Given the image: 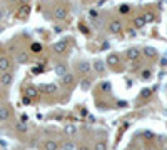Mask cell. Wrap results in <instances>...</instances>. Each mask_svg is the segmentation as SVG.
<instances>
[{
	"mask_svg": "<svg viewBox=\"0 0 167 150\" xmlns=\"http://www.w3.org/2000/svg\"><path fill=\"white\" fill-rule=\"evenodd\" d=\"M94 68H95L99 74H102V72L105 70V63L102 62V60H94Z\"/></svg>",
	"mask_w": 167,
	"mask_h": 150,
	"instance_id": "cell-13",
	"label": "cell"
},
{
	"mask_svg": "<svg viewBox=\"0 0 167 150\" xmlns=\"http://www.w3.org/2000/svg\"><path fill=\"white\" fill-rule=\"evenodd\" d=\"M23 2H27V0H23Z\"/></svg>",
	"mask_w": 167,
	"mask_h": 150,
	"instance_id": "cell-38",
	"label": "cell"
},
{
	"mask_svg": "<svg viewBox=\"0 0 167 150\" xmlns=\"http://www.w3.org/2000/svg\"><path fill=\"white\" fill-rule=\"evenodd\" d=\"M62 150H74V144L72 142H65L62 145Z\"/></svg>",
	"mask_w": 167,
	"mask_h": 150,
	"instance_id": "cell-26",
	"label": "cell"
},
{
	"mask_svg": "<svg viewBox=\"0 0 167 150\" xmlns=\"http://www.w3.org/2000/svg\"><path fill=\"white\" fill-rule=\"evenodd\" d=\"M40 88H42V92H45V94H55V92H57V85L55 83L40 85Z\"/></svg>",
	"mask_w": 167,
	"mask_h": 150,
	"instance_id": "cell-7",
	"label": "cell"
},
{
	"mask_svg": "<svg viewBox=\"0 0 167 150\" xmlns=\"http://www.w3.org/2000/svg\"><path fill=\"white\" fill-rule=\"evenodd\" d=\"M0 142H2V140H0Z\"/></svg>",
	"mask_w": 167,
	"mask_h": 150,
	"instance_id": "cell-39",
	"label": "cell"
},
{
	"mask_svg": "<svg viewBox=\"0 0 167 150\" xmlns=\"http://www.w3.org/2000/svg\"><path fill=\"white\" fill-rule=\"evenodd\" d=\"M60 80H62V85H65V87H67V85H72V82H74V75H72L70 72H67L65 75L60 77Z\"/></svg>",
	"mask_w": 167,
	"mask_h": 150,
	"instance_id": "cell-9",
	"label": "cell"
},
{
	"mask_svg": "<svg viewBox=\"0 0 167 150\" xmlns=\"http://www.w3.org/2000/svg\"><path fill=\"white\" fill-rule=\"evenodd\" d=\"M142 52H144V55L147 57V59H154V57L157 55V52H156V48H154V47H144V48H142Z\"/></svg>",
	"mask_w": 167,
	"mask_h": 150,
	"instance_id": "cell-11",
	"label": "cell"
},
{
	"mask_svg": "<svg viewBox=\"0 0 167 150\" xmlns=\"http://www.w3.org/2000/svg\"><path fill=\"white\" fill-rule=\"evenodd\" d=\"M65 133H69V135H74V133H75V127H74V125H67V128H65Z\"/></svg>",
	"mask_w": 167,
	"mask_h": 150,
	"instance_id": "cell-27",
	"label": "cell"
},
{
	"mask_svg": "<svg viewBox=\"0 0 167 150\" xmlns=\"http://www.w3.org/2000/svg\"><path fill=\"white\" fill-rule=\"evenodd\" d=\"M79 150H89V147H87V145H80Z\"/></svg>",
	"mask_w": 167,
	"mask_h": 150,
	"instance_id": "cell-35",
	"label": "cell"
},
{
	"mask_svg": "<svg viewBox=\"0 0 167 150\" xmlns=\"http://www.w3.org/2000/svg\"><path fill=\"white\" fill-rule=\"evenodd\" d=\"M55 74L59 75V77L65 75V74H67V67H65V65H62V63H59V65H55Z\"/></svg>",
	"mask_w": 167,
	"mask_h": 150,
	"instance_id": "cell-15",
	"label": "cell"
},
{
	"mask_svg": "<svg viewBox=\"0 0 167 150\" xmlns=\"http://www.w3.org/2000/svg\"><path fill=\"white\" fill-rule=\"evenodd\" d=\"M127 34H129V37H136V34H137V32H136V28H130V30L127 32Z\"/></svg>",
	"mask_w": 167,
	"mask_h": 150,
	"instance_id": "cell-32",
	"label": "cell"
},
{
	"mask_svg": "<svg viewBox=\"0 0 167 150\" xmlns=\"http://www.w3.org/2000/svg\"><path fill=\"white\" fill-rule=\"evenodd\" d=\"M80 88H82V90H89V88H90V82H89L87 79L82 80V82H80Z\"/></svg>",
	"mask_w": 167,
	"mask_h": 150,
	"instance_id": "cell-25",
	"label": "cell"
},
{
	"mask_svg": "<svg viewBox=\"0 0 167 150\" xmlns=\"http://www.w3.org/2000/svg\"><path fill=\"white\" fill-rule=\"evenodd\" d=\"M65 48H67V40H60V42H57L54 45V52L55 54H64Z\"/></svg>",
	"mask_w": 167,
	"mask_h": 150,
	"instance_id": "cell-5",
	"label": "cell"
},
{
	"mask_svg": "<svg viewBox=\"0 0 167 150\" xmlns=\"http://www.w3.org/2000/svg\"><path fill=\"white\" fill-rule=\"evenodd\" d=\"M54 15H55V18H57V20H64L65 17H67V10L62 9V7H57L55 12H54Z\"/></svg>",
	"mask_w": 167,
	"mask_h": 150,
	"instance_id": "cell-10",
	"label": "cell"
},
{
	"mask_svg": "<svg viewBox=\"0 0 167 150\" xmlns=\"http://www.w3.org/2000/svg\"><path fill=\"white\" fill-rule=\"evenodd\" d=\"M15 128H17L19 132H22V133H25L28 128H27V125H25V122H19L17 125H15Z\"/></svg>",
	"mask_w": 167,
	"mask_h": 150,
	"instance_id": "cell-22",
	"label": "cell"
},
{
	"mask_svg": "<svg viewBox=\"0 0 167 150\" xmlns=\"http://www.w3.org/2000/svg\"><path fill=\"white\" fill-rule=\"evenodd\" d=\"M94 150H107V145H105V142H95V148Z\"/></svg>",
	"mask_w": 167,
	"mask_h": 150,
	"instance_id": "cell-24",
	"label": "cell"
},
{
	"mask_svg": "<svg viewBox=\"0 0 167 150\" xmlns=\"http://www.w3.org/2000/svg\"><path fill=\"white\" fill-rule=\"evenodd\" d=\"M12 80H14V75L9 72H2V75H0V83L3 85V87H9V85L12 83Z\"/></svg>",
	"mask_w": 167,
	"mask_h": 150,
	"instance_id": "cell-1",
	"label": "cell"
},
{
	"mask_svg": "<svg viewBox=\"0 0 167 150\" xmlns=\"http://www.w3.org/2000/svg\"><path fill=\"white\" fill-rule=\"evenodd\" d=\"M152 95V88H142L140 92V99H149Z\"/></svg>",
	"mask_w": 167,
	"mask_h": 150,
	"instance_id": "cell-21",
	"label": "cell"
},
{
	"mask_svg": "<svg viewBox=\"0 0 167 150\" xmlns=\"http://www.w3.org/2000/svg\"><path fill=\"white\" fill-rule=\"evenodd\" d=\"M119 10H120V14H127V12H129V5H120Z\"/></svg>",
	"mask_w": 167,
	"mask_h": 150,
	"instance_id": "cell-31",
	"label": "cell"
},
{
	"mask_svg": "<svg viewBox=\"0 0 167 150\" xmlns=\"http://www.w3.org/2000/svg\"><path fill=\"white\" fill-rule=\"evenodd\" d=\"M150 77H152V72H150V70H144V72H142V79H144V80H149Z\"/></svg>",
	"mask_w": 167,
	"mask_h": 150,
	"instance_id": "cell-28",
	"label": "cell"
},
{
	"mask_svg": "<svg viewBox=\"0 0 167 150\" xmlns=\"http://www.w3.org/2000/svg\"><path fill=\"white\" fill-rule=\"evenodd\" d=\"M20 120H22V122H27V115H25V113H22V117H20Z\"/></svg>",
	"mask_w": 167,
	"mask_h": 150,
	"instance_id": "cell-34",
	"label": "cell"
},
{
	"mask_svg": "<svg viewBox=\"0 0 167 150\" xmlns=\"http://www.w3.org/2000/svg\"><path fill=\"white\" fill-rule=\"evenodd\" d=\"M45 150H59V144L55 140H47L45 142Z\"/></svg>",
	"mask_w": 167,
	"mask_h": 150,
	"instance_id": "cell-14",
	"label": "cell"
},
{
	"mask_svg": "<svg viewBox=\"0 0 167 150\" xmlns=\"http://www.w3.org/2000/svg\"><path fill=\"white\" fill-rule=\"evenodd\" d=\"M100 88H102L104 92H111V83H109V82H104L102 85H100Z\"/></svg>",
	"mask_w": 167,
	"mask_h": 150,
	"instance_id": "cell-29",
	"label": "cell"
},
{
	"mask_svg": "<svg viewBox=\"0 0 167 150\" xmlns=\"http://www.w3.org/2000/svg\"><path fill=\"white\" fill-rule=\"evenodd\" d=\"M10 117V108L9 107H0V122H5Z\"/></svg>",
	"mask_w": 167,
	"mask_h": 150,
	"instance_id": "cell-8",
	"label": "cell"
},
{
	"mask_svg": "<svg viewBox=\"0 0 167 150\" xmlns=\"http://www.w3.org/2000/svg\"><path fill=\"white\" fill-rule=\"evenodd\" d=\"M109 30H111L112 34H120L122 32V23L119 22V20H114V22H111V25H109Z\"/></svg>",
	"mask_w": 167,
	"mask_h": 150,
	"instance_id": "cell-6",
	"label": "cell"
},
{
	"mask_svg": "<svg viewBox=\"0 0 167 150\" xmlns=\"http://www.w3.org/2000/svg\"><path fill=\"white\" fill-rule=\"evenodd\" d=\"M142 18L145 20V23H149V22H154V20H156V17H154V14H152V12H145V14L142 15Z\"/></svg>",
	"mask_w": 167,
	"mask_h": 150,
	"instance_id": "cell-19",
	"label": "cell"
},
{
	"mask_svg": "<svg viewBox=\"0 0 167 150\" xmlns=\"http://www.w3.org/2000/svg\"><path fill=\"white\" fill-rule=\"evenodd\" d=\"M30 48H32V52H35V54H39V52H42V45H40L39 42L32 43V45H30Z\"/></svg>",
	"mask_w": 167,
	"mask_h": 150,
	"instance_id": "cell-23",
	"label": "cell"
},
{
	"mask_svg": "<svg viewBox=\"0 0 167 150\" xmlns=\"http://www.w3.org/2000/svg\"><path fill=\"white\" fill-rule=\"evenodd\" d=\"M17 62L19 63H27L28 62V55L25 54V52H20V54L17 55Z\"/></svg>",
	"mask_w": 167,
	"mask_h": 150,
	"instance_id": "cell-18",
	"label": "cell"
},
{
	"mask_svg": "<svg viewBox=\"0 0 167 150\" xmlns=\"http://www.w3.org/2000/svg\"><path fill=\"white\" fill-rule=\"evenodd\" d=\"M127 59L132 60V62L139 60V59H140V50H139L137 47H130L129 50H127Z\"/></svg>",
	"mask_w": 167,
	"mask_h": 150,
	"instance_id": "cell-2",
	"label": "cell"
},
{
	"mask_svg": "<svg viewBox=\"0 0 167 150\" xmlns=\"http://www.w3.org/2000/svg\"><path fill=\"white\" fill-rule=\"evenodd\" d=\"M79 70L82 72V74H89V72H90V65H89V62H79Z\"/></svg>",
	"mask_w": 167,
	"mask_h": 150,
	"instance_id": "cell-16",
	"label": "cell"
},
{
	"mask_svg": "<svg viewBox=\"0 0 167 150\" xmlns=\"http://www.w3.org/2000/svg\"><path fill=\"white\" fill-rule=\"evenodd\" d=\"M10 65H12V62L9 57H0V72H9Z\"/></svg>",
	"mask_w": 167,
	"mask_h": 150,
	"instance_id": "cell-3",
	"label": "cell"
},
{
	"mask_svg": "<svg viewBox=\"0 0 167 150\" xmlns=\"http://www.w3.org/2000/svg\"><path fill=\"white\" fill-rule=\"evenodd\" d=\"M2 18H3V10L0 9V20H2Z\"/></svg>",
	"mask_w": 167,
	"mask_h": 150,
	"instance_id": "cell-37",
	"label": "cell"
},
{
	"mask_svg": "<svg viewBox=\"0 0 167 150\" xmlns=\"http://www.w3.org/2000/svg\"><path fill=\"white\" fill-rule=\"evenodd\" d=\"M144 25H145V20L142 17H137L136 20H134V27H136V28H142Z\"/></svg>",
	"mask_w": 167,
	"mask_h": 150,
	"instance_id": "cell-20",
	"label": "cell"
},
{
	"mask_svg": "<svg viewBox=\"0 0 167 150\" xmlns=\"http://www.w3.org/2000/svg\"><path fill=\"white\" fill-rule=\"evenodd\" d=\"M142 135H144L145 139H154V137H156V135H154V133L150 132V130H144V132H142Z\"/></svg>",
	"mask_w": 167,
	"mask_h": 150,
	"instance_id": "cell-30",
	"label": "cell"
},
{
	"mask_svg": "<svg viewBox=\"0 0 167 150\" xmlns=\"http://www.w3.org/2000/svg\"><path fill=\"white\" fill-rule=\"evenodd\" d=\"M28 15H30V7H28L27 3H23V5L19 9V12H17V17L19 18H27Z\"/></svg>",
	"mask_w": 167,
	"mask_h": 150,
	"instance_id": "cell-4",
	"label": "cell"
},
{
	"mask_svg": "<svg viewBox=\"0 0 167 150\" xmlns=\"http://www.w3.org/2000/svg\"><path fill=\"white\" fill-rule=\"evenodd\" d=\"M117 62H119V55H117V54H111L107 57V63H109V65H115Z\"/></svg>",
	"mask_w": 167,
	"mask_h": 150,
	"instance_id": "cell-17",
	"label": "cell"
},
{
	"mask_svg": "<svg viewBox=\"0 0 167 150\" xmlns=\"http://www.w3.org/2000/svg\"><path fill=\"white\" fill-rule=\"evenodd\" d=\"M39 95V90L35 87H28L25 88V97H28V99H34V97Z\"/></svg>",
	"mask_w": 167,
	"mask_h": 150,
	"instance_id": "cell-12",
	"label": "cell"
},
{
	"mask_svg": "<svg viewBox=\"0 0 167 150\" xmlns=\"http://www.w3.org/2000/svg\"><path fill=\"white\" fill-rule=\"evenodd\" d=\"M22 102L25 103V105H28V103H32V102H30V99H28V97H23V100H22Z\"/></svg>",
	"mask_w": 167,
	"mask_h": 150,
	"instance_id": "cell-33",
	"label": "cell"
},
{
	"mask_svg": "<svg viewBox=\"0 0 167 150\" xmlns=\"http://www.w3.org/2000/svg\"><path fill=\"white\" fill-rule=\"evenodd\" d=\"M125 105H127V103H125L124 100H120V102H119V107H125Z\"/></svg>",
	"mask_w": 167,
	"mask_h": 150,
	"instance_id": "cell-36",
	"label": "cell"
}]
</instances>
